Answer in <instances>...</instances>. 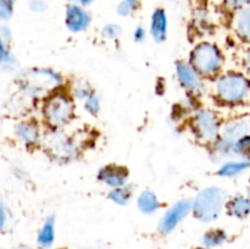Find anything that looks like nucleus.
<instances>
[{
  "label": "nucleus",
  "instance_id": "obj_1",
  "mask_svg": "<svg viewBox=\"0 0 250 249\" xmlns=\"http://www.w3.org/2000/svg\"><path fill=\"white\" fill-rule=\"evenodd\" d=\"M215 97L222 104L236 106L243 104L249 98L250 83L248 77L241 72L229 71L217 76L214 84Z\"/></svg>",
  "mask_w": 250,
  "mask_h": 249
},
{
  "label": "nucleus",
  "instance_id": "obj_2",
  "mask_svg": "<svg viewBox=\"0 0 250 249\" xmlns=\"http://www.w3.org/2000/svg\"><path fill=\"white\" fill-rule=\"evenodd\" d=\"M188 62L202 78L217 77L225 63L221 49L211 42H200L192 49Z\"/></svg>",
  "mask_w": 250,
  "mask_h": 249
},
{
  "label": "nucleus",
  "instance_id": "obj_3",
  "mask_svg": "<svg viewBox=\"0 0 250 249\" xmlns=\"http://www.w3.org/2000/svg\"><path fill=\"white\" fill-rule=\"evenodd\" d=\"M229 195L221 187H205L192 200V212L199 221L211 222L219 219L225 209Z\"/></svg>",
  "mask_w": 250,
  "mask_h": 249
},
{
  "label": "nucleus",
  "instance_id": "obj_4",
  "mask_svg": "<svg viewBox=\"0 0 250 249\" xmlns=\"http://www.w3.org/2000/svg\"><path fill=\"white\" fill-rule=\"evenodd\" d=\"M62 84L60 73L51 68H31L21 76V88L32 97H48Z\"/></svg>",
  "mask_w": 250,
  "mask_h": 249
},
{
  "label": "nucleus",
  "instance_id": "obj_5",
  "mask_svg": "<svg viewBox=\"0 0 250 249\" xmlns=\"http://www.w3.org/2000/svg\"><path fill=\"white\" fill-rule=\"evenodd\" d=\"M75 115V105L67 94L55 92L48 95L43 105V116L46 124L59 129L66 126Z\"/></svg>",
  "mask_w": 250,
  "mask_h": 249
},
{
  "label": "nucleus",
  "instance_id": "obj_6",
  "mask_svg": "<svg viewBox=\"0 0 250 249\" xmlns=\"http://www.w3.org/2000/svg\"><path fill=\"white\" fill-rule=\"evenodd\" d=\"M190 128L202 143L211 144L215 143L221 134V120L214 110L203 107L193 115Z\"/></svg>",
  "mask_w": 250,
  "mask_h": 249
},
{
  "label": "nucleus",
  "instance_id": "obj_7",
  "mask_svg": "<svg viewBox=\"0 0 250 249\" xmlns=\"http://www.w3.org/2000/svg\"><path fill=\"white\" fill-rule=\"evenodd\" d=\"M192 212V200L182 199L168 208L159 222V231L168 234Z\"/></svg>",
  "mask_w": 250,
  "mask_h": 249
},
{
  "label": "nucleus",
  "instance_id": "obj_8",
  "mask_svg": "<svg viewBox=\"0 0 250 249\" xmlns=\"http://www.w3.org/2000/svg\"><path fill=\"white\" fill-rule=\"evenodd\" d=\"M176 76L180 84L193 95H202L205 92V84L202 76L192 67L188 61L180 60L176 62Z\"/></svg>",
  "mask_w": 250,
  "mask_h": 249
},
{
  "label": "nucleus",
  "instance_id": "obj_9",
  "mask_svg": "<svg viewBox=\"0 0 250 249\" xmlns=\"http://www.w3.org/2000/svg\"><path fill=\"white\" fill-rule=\"evenodd\" d=\"M90 21H92V16L88 10L81 4L73 2L66 7L65 24L68 31L72 33H81V32L87 31Z\"/></svg>",
  "mask_w": 250,
  "mask_h": 249
},
{
  "label": "nucleus",
  "instance_id": "obj_10",
  "mask_svg": "<svg viewBox=\"0 0 250 249\" xmlns=\"http://www.w3.org/2000/svg\"><path fill=\"white\" fill-rule=\"evenodd\" d=\"M128 170L125 166L116 165V164H110V165L104 166L98 172V180L103 185L107 186L110 189L126 186L128 182Z\"/></svg>",
  "mask_w": 250,
  "mask_h": 249
},
{
  "label": "nucleus",
  "instance_id": "obj_11",
  "mask_svg": "<svg viewBox=\"0 0 250 249\" xmlns=\"http://www.w3.org/2000/svg\"><path fill=\"white\" fill-rule=\"evenodd\" d=\"M55 136H51L48 139L46 144H48V148L50 150V153L54 156H56L58 159H65L72 158L76 154V145L72 141H71L68 137L60 136L58 133H54Z\"/></svg>",
  "mask_w": 250,
  "mask_h": 249
},
{
  "label": "nucleus",
  "instance_id": "obj_12",
  "mask_svg": "<svg viewBox=\"0 0 250 249\" xmlns=\"http://www.w3.org/2000/svg\"><path fill=\"white\" fill-rule=\"evenodd\" d=\"M15 134L17 139L26 146H34L41 142V129L37 122L22 121L15 128Z\"/></svg>",
  "mask_w": 250,
  "mask_h": 249
},
{
  "label": "nucleus",
  "instance_id": "obj_13",
  "mask_svg": "<svg viewBox=\"0 0 250 249\" xmlns=\"http://www.w3.org/2000/svg\"><path fill=\"white\" fill-rule=\"evenodd\" d=\"M168 20L165 10L158 7L150 17V34L156 43H163L167 37Z\"/></svg>",
  "mask_w": 250,
  "mask_h": 249
},
{
  "label": "nucleus",
  "instance_id": "obj_14",
  "mask_svg": "<svg viewBox=\"0 0 250 249\" xmlns=\"http://www.w3.org/2000/svg\"><path fill=\"white\" fill-rule=\"evenodd\" d=\"M249 134V121L248 119H237L232 120L229 124H226L224 126V128H221V134H220V138H222L224 141L229 142L233 145L234 142L237 139L242 138V137Z\"/></svg>",
  "mask_w": 250,
  "mask_h": 249
},
{
  "label": "nucleus",
  "instance_id": "obj_15",
  "mask_svg": "<svg viewBox=\"0 0 250 249\" xmlns=\"http://www.w3.org/2000/svg\"><path fill=\"white\" fill-rule=\"evenodd\" d=\"M225 208L231 216L236 219H244L249 215V199L243 194H236L227 199Z\"/></svg>",
  "mask_w": 250,
  "mask_h": 249
},
{
  "label": "nucleus",
  "instance_id": "obj_16",
  "mask_svg": "<svg viewBox=\"0 0 250 249\" xmlns=\"http://www.w3.org/2000/svg\"><path fill=\"white\" fill-rule=\"evenodd\" d=\"M137 207H138L139 211L143 212L146 215L155 214L159 209H160L161 204L159 200L158 195L153 192V190H143L141 194L137 198Z\"/></svg>",
  "mask_w": 250,
  "mask_h": 249
},
{
  "label": "nucleus",
  "instance_id": "obj_17",
  "mask_svg": "<svg viewBox=\"0 0 250 249\" xmlns=\"http://www.w3.org/2000/svg\"><path fill=\"white\" fill-rule=\"evenodd\" d=\"M249 168L248 159H241V160H229L221 164L219 167V176L225 178H233L239 175H243Z\"/></svg>",
  "mask_w": 250,
  "mask_h": 249
},
{
  "label": "nucleus",
  "instance_id": "obj_18",
  "mask_svg": "<svg viewBox=\"0 0 250 249\" xmlns=\"http://www.w3.org/2000/svg\"><path fill=\"white\" fill-rule=\"evenodd\" d=\"M233 26L239 38L248 42L250 37V10L248 6L237 10V14L233 20Z\"/></svg>",
  "mask_w": 250,
  "mask_h": 249
},
{
  "label": "nucleus",
  "instance_id": "obj_19",
  "mask_svg": "<svg viewBox=\"0 0 250 249\" xmlns=\"http://www.w3.org/2000/svg\"><path fill=\"white\" fill-rule=\"evenodd\" d=\"M54 239H55V219L54 216H49L39 229L37 241L42 248H49L54 243Z\"/></svg>",
  "mask_w": 250,
  "mask_h": 249
},
{
  "label": "nucleus",
  "instance_id": "obj_20",
  "mask_svg": "<svg viewBox=\"0 0 250 249\" xmlns=\"http://www.w3.org/2000/svg\"><path fill=\"white\" fill-rule=\"evenodd\" d=\"M132 197H133V189L128 185L112 188L109 192V199L116 205H121V207L128 204L131 202Z\"/></svg>",
  "mask_w": 250,
  "mask_h": 249
},
{
  "label": "nucleus",
  "instance_id": "obj_21",
  "mask_svg": "<svg viewBox=\"0 0 250 249\" xmlns=\"http://www.w3.org/2000/svg\"><path fill=\"white\" fill-rule=\"evenodd\" d=\"M227 241V233L224 229L214 228L209 229L205 232L203 236V243L208 247V248H214V247H220Z\"/></svg>",
  "mask_w": 250,
  "mask_h": 249
},
{
  "label": "nucleus",
  "instance_id": "obj_22",
  "mask_svg": "<svg viewBox=\"0 0 250 249\" xmlns=\"http://www.w3.org/2000/svg\"><path fill=\"white\" fill-rule=\"evenodd\" d=\"M16 65V59L10 50L6 42L0 39V67L14 68Z\"/></svg>",
  "mask_w": 250,
  "mask_h": 249
},
{
  "label": "nucleus",
  "instance_id": "obj_23",
  "mask_svg": "<svg viewBox=\"0 0 250 249\" xmlns=\"http://www.w3.org/2000/svg\"><path fill=\"white\" fill-rule=\"evenodd\" d=\"M83 107L85 109V111L90 115H98L99 114L100 109H102V100H100V97L97 94V93L93 90L89 95L84 99V105Z\"/></svg>",
  "mask_w": 250,
  "mask_h": 249
},
{
  "label": "nucleus",
  "instance_id": "obj_24",
  "mask_svg": "<svg viewBox=\"0 0 250 249\" xmlns=\"http://www.w3.org/2000/svg\"><path fill=\"white\" fill-rule=\"evenodd\" d=\"M249 143H250L249 134L237 139V141L233 143V146H232V154H236V155L241 156V158L248 159L249 146H250Z\"/></svg>",
  "mask_w": 250,
  "mask_h": 249
},
{
  "label": "nucleus",
  "instance_id": "obj_25",
  "mask_svg": "<svg viewBox=\"0 0 250 249\" xmlns=\"http://www.w3.org/2000/svg\"><path fill=\"white\" fill-rule=\"evenodd\" d=\"M92 92V87L87 82H84V81H78V82L75 83L72 88V94L76 99L84 100Z\"/></svg>",
  "mask_w": 250,
  "mask_h": 249
},
{
  "label": "nucleus",
  "instance_id": "obj_26",
  "mask_svg": "<svg viewBox=\"0 0 250 249\" xmlns=\"http://www.w3.org/2000/svg\"><path fill=\"white\" fill-rule=\"evenodd\" d=\"M103 36L107 39H116L117 37L121 36L122 28L116 23H107L105 24L102 31Z\"/></svg>",
  "mask_w": 250,
  "mask_h": 249
},
{
  "label": "nucleus",
  "instance_id": "obj_27",
  "mask_svg": "<svg viewBox=\"0 0 250 249\" xmlns=\"http://www.w3.org/2000/svg\"><path fill=\"white\" fill-rule=\"evenodd\" d=\"M12 14H14L12 2L7 1V0H0V20L7 21L11 19Z\"/></svg>",
  "mask_w": 250,
  "mask_h": 249
},
{
  "label": "nucleus",
  "instance_id": "obj_28",
  "mask_svg": "<svg viewBox=\"0 0 250 249\" xmlns=\"http://www.w3.org/2000/svg\"><path fill=\"white\" fill-rule=\"evenodd\" d=\"M29 10L33 12H37V14H41V12H44L48 7V4H46L45 0H31L28 4Z\"/></svg>",
  "mask_w": 250,
  "mask_h": 249
},
{
  "label": "nucleus",
  "instance_id": "obj_29",
  "mask_svg": "<svg viewBox=\"0 0 250 249\" xmlns=\"http://www.w3.org/2000/svg\"><path fill=\"white\" fill-rule=\"evenodd\" d=\"M249 0H224V4L231 10H241L248 6Z\"/></svg>",
  "mask_w": 250,
  "mask_h": 249
},
{
  "label": "nucleus",
  "instance_id": "obj_30",
  "mask_svg": "<svg viewBox=\"0 0 250 249\" xmlns=\"http://www.w3.org/2000/svg\"><path fill=\"white\" fill-rule=\"evenodd\" d=\"M116 10H117V14H119L120 16H124V17L129 16V15H131V12L133 11V9H132L131 5H128L126 1H124V0H122L119 5H117Z\"/></svg>",
  "mask_w": 250,
  "mask_h": 249
},
{
  "label": "nucleus",
  "instance_id": "obj_31",
  "mask_svg": "<svg viewBox=\"0 0 250 249\" xmlns=\"http://www.w3.org/2000/svg\"><path fill=\"white\" fill-rule=\"evenodd\" d=\"M0 39H2V41L6 42V43H9L12 39V32L11 29H10V27L6 26V24L0 26Z\"/></svg>",
  "mask_w": 250,
  "mask_h": 249
},
{
  "label": "nucleus",
  "instance_id": "obj_32",
  "mask_svg": "<svg viewBox=\"0 0 250 249\" xmlns=\"http://www.w3.org/2000/svg\"><path fill=\"white\" fill-rule=\"evenodd\" d=\"M146 31L143 27H137L133 32V39L137 43H142V42L146 41Z\"/></svg>",
  "mask_w": 250,
  "mask_h": 249
},
{
  "label": "nucleus",
  "instance_id": "obj_33",
  "mask_svg": "<svg viewBox=\"0 0 250 249\" xmlns=\"http://www.w3.org/2000/svg\"><path fill=\"white\" fill-rule=\"evenodd\" d=\"M6 221H7V212H6V208H5L4 203L0 200V231L5 228L6 226Z\"/></svg>",
  "mask_w": 250,
  "mask_h": 249
},
{
  "label": "nucleus",
  "instance_id": "obj_34",
  "mask_svg": "<svg viewBox=\"0 0 250 249\" xmlns=\"http://www.w3.org/2000/svg\"><path fill=\"white\" fill-rule=\"evenodd\" d=\"M124 1H126L128 5H131L132 9L133 10L136 9L137 5H138V0H124Z\"/></svg>",
  "mask_w": 250,
  "mask_h": 249
},
{
  "label": "nucleus",
  "instance_id": "obj_35",
  "mask_svg": "<svg viewBox=\"0 0 250 249\" xmlns=\"http://www.w3.org/2000/svg\"><path fill=\"white\" fill-rule=\"evenodd\" d=\"M75 1L80 2L81 5H87V4H90V2H92L93 0H75Z\"/></svg>",
  "mask_w": 250,
  "mask_h": 249
},
{
  "label": "nucleus",
  "instance_id": "obj_36",
  "mask_svg": "<svg viewBox=\"0 0 250 249\" xmlns=\"http://www.w3.org/2000/svg\"><path fill=\"white\" fill-rule=\"evenodd\" d=\"M7 1H10V2H14V1H16V0H7Z\"/></svg>",
  "mask_w": 250,
  "mask_h": 249
},
{
  "label": "nucleus",
  "instance_id": "obj_37",
  "mask_svg": "<svg viewBox=\"0 0 250 249\" xmlns=\"http://www.w3.org/2000/svg\"><path fill=\"white\" fill-rule=\"evenodd\" d=\"M195 249H210V248H202V247H200V248H195Z\"/></svg>",
  "mask_w": 250,
  "mask_h": 249
}]
</instances>
